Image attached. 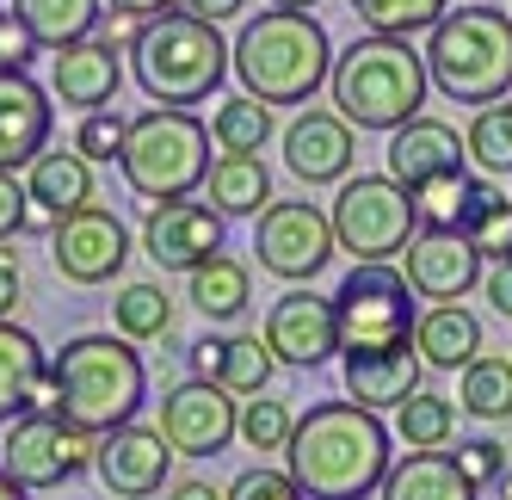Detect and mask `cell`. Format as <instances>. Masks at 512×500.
I'll use <instances>...</instances> for the list:
<instances>
[{
  "mask_svg": "<svg viewBox=\"0 0 512 500\" xmlns=\"http://www.w3.org/2000/svg\"><path fill=\"white\" fill-rule=\"evenodd\" d=\"M420 291L408 284V272H395L389 260H352V272L334 291V315H340V352H377V346H401L414 340L420 321Z\"/></svg>",
  "mask_w": 512,
  "mask_h": 500,
  "instance_id": "cell-9",
  "label": "cell"
},
{
  "mask_svg": "<svg viewBox=\"0 0 512 500\" xmlns=\"http://www.w3.org/2000/svg\"><path fill=\"white\" fill-rule=\"evenodd\" d=\"M192 371L223 383L229 396H260L272 383V371H278V359H272L266 334H204L192 346Z\"/></svg>",
  "mask_w": 512,
  "mask_h": 500,
  "instance_id": "cell-23",
  "label": "cell"
},
{
  "mask_svg": "<svg viewBox=\"0 0 512 500\" xmlns=\"http://www.w3.org/2000/svg\"><path fill=\"white\" fill-rule=\"evenodd\" d=\"M56 136V93L31 81V68L0 75V173L31 167Z\"/></svg>",
  "mask_w": 512,
  "mask_h": 500,
  "instance_id": "cell-19",
  "label": "cell"
},
{
  "mask_svg": "<svg viewBox=\"0 0 512 500\" xmlns=\"http://www.w3.org/2000/svg\"><path fill=\"white\" fill-rule=\"evenodd\" d=\"M457 408L469 420H512V359L506 352H475L457 377Z\"/></svg>",
  "mask_w": 512,
  "mask_h": 500,
  "instance_id": "cell-31",
  "label": "cell"
},
{
  "mask_svg": "<svg viewBox=\"0 0 512 500\" xmlns=\"http://www.w3.org/2000/svg\"><path fill=\"white\" fill-rule=\"evenodd\" d=\"M235 426H241V402L229 396L223 383L192 377L161 396V433L179 457H216L235 445Z\"/></svg>",
  "mask_w": 512,
  "mask_h": 500,
  "instance_id": "cell-13",
  "label": "cell"
},
{
  "mask_svg": "<svg viewBox=\"0 0 512 500\" xmlns=\"http://www.w3.org/2000/svg\"><path fill=\"white\" fill-rule=\"evenodd\" d=\"M334 254H340L334 217L315 198H272L253 217V260H260V272H272L284 284H309Z\"/></svg>",
  "mask_w": 512,
  "mask_h": 500,
  "instance_id": "cell-11",
  "label": "cell"
},
{
  "mask_svg": "<svg viewBox=\"0 0 512 500\" xmlns=\"http://www.w3.org/2000/svg\"><path fill=\"white\" fill-rule=\"evenodd\" d=\"M426 75L457 105H488L512 93V13L494 0H463L426 31Z\"/></svg>",
  "mask_w": 512,
  "mask_h": 500,
  "instance_id": "cell-6",
  "label": "cell"
},
{
  "mask_svg": "<svg viewBox=\"0 0 512 500\" xmlns=\"http://www.w3.org/2000/svg\"><path fill=\"white\" fill-rule=\"evenodd\" d=\"M93 433L75 420H62L50 408H31L19 420H7V439H0V463H7V476L25 482L31 494H50L62 482H75L93 470Z\"/></svg>",
  "mask_w": 512,
  "mask_h": 500,
  "instance_id": "cell-10",
  "label": "cell"
},
{
  "mask_svg": "<svg viewBox=\"0 0 512 500\" xmlns=\"http://www.w3.org/2000/svg\"><path fill=\"white\" fill-rule=\"evenodd\" d=\"M334 241L352 260H395L408 254V241L420 235V198L414 186H401L395 173H352L340 180L334 198Z\"/></svg>",
  "mask_w": 512,
  "mask_h": 500,
  "instance_id": "cell-8",
  "label": "cell"
},
{
  "mask_svg": "<svg viewBox=\"0 0 512 500\" xmlns=\"http://www.w3.org/2000/svg\"><path fill=\"white\" fill-rule=\"evenodd\" d=\"M482 297L494 303V315H506V321H512V254H506V260H494V266L482 272Z\"/></svg>",
  "mask_w": 512,
  "mask_h": 500,
  "instance_id": "cell-45",
  "label": "cell"
},
{
  "mask_svg": "<svg viewBox=\"0 0 512 500\" xmlns=\"http://www.w3.org/2000/svg\"><path fill=\"white\" fill-rule=\"evenodd\" d=\"M482 488H475L463 470L451 445L445 451H408L401 463H389V476L377 488V500H475Z\"/></svg>",
  "mask_w": 512,
  "mask_h": 500,
  "instance_id": "cell-25",
  "label": "cell"
},
{
  "mask_svg": "<svg viewBox=\"0 0 512 500\" xmlns=\"http://www.w3.org/2000/svg\"><path fill=\"white\" fill-rule=\"evenodd\" d=\"M457 229L482 247V260H506L512 254V198L494 192V186H475V198H469Z\"/></svg>",
  "mask_w": 512,
  "mask_h": 500,
  "instance_id": "cell-37",
  "label": "cell"
},
{
  "mask_svg": "<svg viewBox=\"0 0 512 500\" xmlns=\"http://www.w3.org/2000/svg\"><path fill=\"white\" fill-rule=\"evenodd\" d=\"M0 500H31V488H25V482H13V476H7V463H0Z\"/></svg>",
  "mask_w": 512,
  "mask_h": 500,
  "instance_id": "cell-50",
  "label": "cell"
},
{
  "mask_svg": "<svg viewBox=\"0 0 512 500\" xmlns=\"http://www.w3.org/2000/svg\"><path fill=\"white\" fill-rule=\"evenodd\" d=\"M494 488H500V500H512V470H500V482H494Z\"/></svg>",
  "mask_w": 512,
  "mask_h": 500,
  "instance_id": "cell-52",
  "label": "cell"
},
{
  "mask_svg": "<svg viewBox=\"0 0 512 500\" xmlns=\"http://www.w3.org/2000/svg\"><path fill=\"white\" fill-rule=\"evenodd\" d=\"M149 402V365L130 334H75L50 359V414L87 426V433H112L136 420Z\"/></svg>",
  "mask_w": 512,
  "mask_h": 500,
  "instance_id": "cell-2",
  "label": "cell"
},
{
  "mask_svg": "<svg viewBox=\"0 0 512 500\" xmlns=\"http://www.w3.org/2000/svg\"><path fill=\"white\" fill-rule=\"evenodd\" d=\"M358 13L364 31H389V38H414V31H432L451 13V0H346Z\"/></svg>",
  "mask_w": 512,
  "mask_h": 500,
  "instance_id": "cell-36",
  "label": "cell"
},
{
  "mask_svg": "<svg viewBox=\"0 0 512 500\" xmlns=\"http://www.w3.org/2000/svg\"><path fill=\"white\" fill-rule=\"evenodd\" d=\"M167 500H229L223 488H210L204 476H179L173 488H167Z\"/></svg>",
  "mask_w": 512,
  "mask_h": 500,
  "instance_id": "cell-48",
  "label": "cell"
},
{
  "mask_svg": "<svg viewBox=\"0 0 512 500\" xmlns=\"http://www.w3.org/2000/svg\"><path fill=\"white\" fill-rule=\"evenodd\" d=\"M266 346L272 359L290 365V371H315L327 359H340V315H334V297H315V291H284L272 309H266Z\"/></svg>",
  "mask_w": 512,
  "mask_h": 500,
  "instance_id": "cell-16",
  "label": "cell"
},
{
  "mask_svg": "<svg viewBox=\"0 0 512 500\" xmlns=\"http://www.w3.org/2000/svg\"><path fill=\"white\" fill-rule=\"evenodd\" d=\"M451 457H457V470H463L475 488H494L500 470H506V445H500V439H457Z\"/></svg>",
  "mask_w": 512,
  "mask_h": 500,
  "instance_id": "cell-42",
  "label": "cell"
},
{
  "mask_svg": "<svg viewBox=\"0 0 512 500\" xmlns=\"http://www.w3.org/2000/svg\"><path fill=\"white\" fill-rule=\"evenodd\" d=\"M395 439L408 451H445L457 439V408L445 396H426V389H414L408 402L395 408Z\"/></svg>",
  "mask_w": 512,
  "mask_h": 500,
  "instance_id": "cell-33",
  "label": "cell"
},
{
  "mask_svg": "<svg viewBox=\"0 0 512 500\" xmlns=\"http://www.w3.org/2000/svg\"><path fill=\"white\" fill-rule=\"evenodd\" d=\"M118 19H161V13H179L186 0H105Z\"/></svg>",
  "mask_w": 512,
  "mask_h": 500,
  "instance_id": "cell-46",
  "label": "cell"
},
{
  "mask_svg": "<svg viewBox=\"0 0 512 500\" xmlns=\"http://www.w3.org/2000/svg\"><path fill=\"white\" fill-rule=\"evenodd\" d=\"M327 93H334V112L352 130L389 136L408 118H420V105L432 93L426 50H408V38H389V31H364L346 50H334Z\"/></svg>",
  "mask_w": 512,
  "mask_h": 500,
  "instance_id": "cell-3",
  "label": "cell"
},
{
  "mask_svg": "<svg viewBox=\"0 0 512 500\" xmlns=\"http://www.w3.org/2000/svg\"><path fill=\"white\" fill-rule=\"evenodd\" d=\"M223 210L204 198H161L142 217V254H149L161 272H192L210 254H223Z\"/></svg>",
  "mask_w": 512,
  "mask_h": 500,
  "instance_id": "cell-14",
  "label": "cell"
},
{
  "mask_svg": "<svg viewBox=\"0 0 512 500\" xmlns=\"http://www.w3.org/2000/svg\"><path fill=\"white\" fill-rule=\"evenodd\" d=\"M247 7V0H186V13H198V19H210V25H223V19H235Z\"/></svg>",
  "mask_w": 512,
  "mask_h": 500,
  "instance_id": "cell-49",
  "label": "cell"
},
{
  "mask_svg": "<svg viewBox=\"0 0 512 500\" xmlns=\"http://www.w3.org/2000/svg\"><path fill=\"white\" fill-rule=\"evenodd\" d=\"M173 445L161 426H142V420H124L112 433H99L93 445V470L105 482V494H124V500H155L173 476Z\"/></svg>",
  "mask_w": 512,
  "mask_h": 500,
  "instance_id": "cell-15",
  "label": "cell"
},
{
  "mask_svg": "<svg viewBox=\"0 0 512 500\" xmlns=\"http://www.w3.org/2000/svg\"><path fill=\"white\" fill-rule=\"evenodd\" d=\"M414 198H420V229H457L469 198H475V180L469 173H438V180H426Z\"/></svg>",
  "mask_w": 512,
  "mask_h": 500,
  "instance_id": "cell-39",
  "label": "cell"
},
{
  "mask_svg": "<svg viewBox=\"0 0 512 500\" xmlns=\"http://www.w3.org/2000/svg\"><path fill=\"white\" fill-rule=\"evenodd\" d=\"M112 328L130 334V340H161L173 328V297L161 284H124L112 297Z\"/></svg>",
  "mask_w": 512,
  "mask_h": 500,
  "instance_id": "cell-35",
  "label": "cell"
},
{
  "mask_svg": "<svg viewBox=\"0 0 512 500\" xmlns=\"http://www.w3.org/2000/svg\"><path fill=\"white\" fill-rule=\"evenodd\" d=\"M25 192H31V210L44 217H68V210L93 204V161L81 149H44L38 161L25 167Z\"/></svg>",
  "mask_w": 512,
  "mask_h": 500,
  "instance_id": "cell-24",
  "label": "cell"
},
{
  "mask_svg": "<svg viewBox=\"0 0 512 500\" xmlns=\"http://www.w3.org/2000/svg\"><path fill=\"white\" fill-rule=\"evenodd\" d=\"M488 260L463 229H420L408 241V284L432 303H463L482 284Z\"/></svg>",
  "mask_w": 512,
  "mask_h": 500,
  "instance_id": "cell-18",
  "label": "cell"
},
{
  "mask_svg": "<svg viewBox=\"0 0 512 500\" xmlns=\"http://www.w3.org/2000/svg\"><path fill=\"white\" fill-rule=\"evenodd\" d=\"M414 346H420L426 371H463L475 352H482V321L463 303H432L414 321Z\"/></svg>",
  "mask_w": 512,
  "mask_h": 500,
  "instance_id": "cell-27",
  "label": "cell"
},
{
  "mask_svg": "<svg viewBox=\"0 0 512 500\" xmlns=\"http://www.w3.org/2000/svg\"><path fill=\"white\" fill-rule=\"evenodd\" d=\"M463 161H469V142L445 118H408L401 130H389V173L414 192L438 173H463Z\"/></svg>",
  "mask_w": 512,
  "mask_h": 500,
  "instance_id": "cell-22",
  "label": "cell"
},
{
  "mask_svg": "<svg viewBox=\"0 0 512 500\" xmlns=\"http://www.w3.org/2000/svg\"><path fill=\"white\" fill-rule=\"evenodd\" d=\"M210 136H216V149H229V155H260L266 142H272V105L266 99H223L210 112Z\"/></svg>",
  "mask_w": 512,
  "mask_h": 500,
  "instance_id": "cell-32",
  "label": "cell"
},
{
  "mask_svg": "<svg viewBox=\"0 0 512 500\" xmlns=\"http://www.w3.org/2000/svg\"><path fill=\"white\" fill-rule=\"evenodd\" d=\"M290 433H297V414H290V402L266 396V389L241 402V426H235V439H241L247 451H284V445H290Z\"/></svg>",
  "mask_w": 512,
  "mask_h": 500,
  "instance_id": "cell-38",
  "label": "cell"
},
{
  "mask_svg": "<svg viewBox=\"0 0 512 500\" xmlns=\"http://www.w3.org/2000/svg\"><path fill=\"white\" fill-rule=\"evenodd\" d=\"M223 494H229V500H309L297 476H290V470H266V463H253V470H241V476H235Z\"/></svg>",
  "mask_w": 512,
  "mask_h": 500,
  "instance_id": "cell-41",
  "label": "cell"
},
{
  "mask_svg": "<svg viewBox=\"0 0 512 500\" xmlns=\"http://www.w3.org/2000/svg\"><path fill=\"white\" fill-rule=\"evenodd\" d=\"M186 297L204 321H241L247 303H253V272L229 254H210L204 266L186 272Z\"/></svg>",
  "mask_w": 512,
  "mask_h": 500,
  "instance_id": "cell-28",
  "label": "cell"
},
{
  "mask_svg": "<svg viewBox=\"0 0 512 500\" xmlns=\"http://www.w3.org/2000/svg\"><path fill=\"white\" fill-rule=\"evenodd\" d=\"M463 142H469V161L482 167V173H512V99L475 105Z\"/></svg>",
  "mask_w": 512,
  "mask_h": 500,
  "instance_id": "cell-34",
  "label": "cell"
},
{
  "mask_svg": "<svg viewBox=\"0 0 512 500\" xmlns=\"http://www.w3.org/2000/svg\"><path fill=\"white\" fill-rule=\"evenodd\" d=\"M340 365H346V396L364 402V408H401L420 389V346L414 340H401V346H377V352H340Z\"/></svg>",
  "mask_w": 512,
  "mask_h": 500,
  "instance_id": "cell-21",
  "label": "cell"
},
{
  "mask_svg": "<svg viewBox=\"0 0 512 500\" xmlns=\"http://www.w3.org/2000/svg\"><path fill=\"white\" fill-rule=\"evenodd\" d=\"M266 7H290V13H315V0H266Z\"/></svg>",
  "mask_w": 512,
  "mask_h": 500,
  "instance_id": "cell-51",
  "label": "cell"
},
{
  "mask_svg": "<svg viewBox=\"0 0 512 500\" xmlns=\"http://www.w3.org/2000/svg\"><path fill=\"white\" fill-rule=\"evenodd\" d=\"M395 426L377 420L364 402H315L297 414V433L284 445V470L303 482L309 500H371L395 463Z\"/></svg>",
  "mask_w": 512,
  "mask_h": 500,
  "instance_id": "cell-1",
  "label": "cell"
},
{
  "mask_svg": "<svg viewBox=\"0 0 512 500\" xmlns=\"http://www.w3.org/2000/svg\"><path fill=\"white\" fill-rule=\"evenodd\" d=\"M50 260L68 284H112L130 260V229L112 217L105 204H81L68 217L50 223Z\"/></svg>",
  "mask_w": 512,
  "mask_h": 500,
  "instance_id": "cell-12",
  "label": "cell"
},
{
  "mask_svg": "<svg viewBox=\"0 0 512 500\" xmlns=\"http://www.w3.org/2000/svg\"><path fill=\"white\" fill-rule=\"evenodd\" d=\"M13 13L38 38V50H62L75 38H93V25L105 13V0H13Z\"/></svg>",
  "mask_w": 512,
  "mask_h": 500,
  "instance_id": "cell-30",
  "label": "cell"
},
{
  "mask_svg": "<svg viewBox=\"0 0 512 500\" xmlns=\"http://www.w3.org/2000/svg\"><path fill=\"white\" fill-rule=\"evenodd\" d=\"M50 93L75 112H99V105L118 99V81H124V62H118V44L112 38H75L50 50Z\"/></svg>",
  "mask_w": 512,
  "mask_h": 500,
  "instance_id": "cell-20",
  "label": "cell"
},
{
  "mask_svg": "<svg viewBox=\"0 0 512 500\" xmlns=\"http://www.w3.org/2000/svg\"><path fill=\"white\" fill-rule=\"evenodd\" d=\"M210 124L192 118V105H149V112L130 118V136H124V155H118V173L136 198H192L204 180H210Z\"/></svg>",
  "mask_w": 512,
  "mask_h": 500,
  "instance_id": "cell-7",
  "label": "cell"
},
{
  "mask_svg": "<svg viewBox=\"0 0 512 500\" xmlns=\"http://www.w3.org/2000/svg\"><path fill=\"white\" fill-rule=\"evenodd\" d=\"M13 303H19V260L0 247V321H13Z\"/></svg>",
  "mask_w": 512,
  "mask_h": 500,
  "instance_id": "cell-47",
  "label": "cell"
},
{
  "mask_svg": "<svg viewBox=\"0 0 512 500\" xmlns=\"http://www.w3.org/2000/svg\"><path fill=\"white\" fill-rule=\"evenodd\" d=\"M352 161H358V130L340 112H297L284 124V167L297 173L303 186H340L352 180Z\"/></svg>",
  "mask_w": 512,
  "mask_h": 500,
  "instance_id": "cell-17",
  "label": "cell"
},
{
  "mask_svg": "<svg viewBox=\"0 0 512 500\" xmlns=\"http://www.w3.org/2000/svg\"><path fill=\"white\" fill-rule=\"evenodd\" d=\"M44 377H50V352L38 346V334L0 321V426L38 408Z\"/></svg>",
  "mask_w": 512,
  "mask_h": 500,
  "instance_id": "cell-26",
  "label": "cell"
},
{
  "mask_svg": "<svg viewBox=\"0 0 512 500\" xmlns=\"http://www.w3.org/2000/svg\"><path fill=\"white\" fill-rule=\"evenodd\" d=\"M235 50V81L241 93L266 99V105H309L327 75H334V38L315 13H290V7H266L260 19L241 25Z\"/></svg>",
  "mask_w": 512,
  "mask_h": 500,
  "instance_id": "cell-4",
  "label": "cell"
},
{
  "mask_svg": "<svg viewBox=\"0 0 512 500\" xmlns=\"http://www.w3.org/2000/svg\"><path fill=\"white\" fill-rule=\"evenodd\" d=\"M124 136H130V118H118L112 105H99V112H81L75 149L99 167V161H118V155H124Z\"/></svg>",
  "mask_w": 512,
  "mask_h": 500,
  "instance_id": "cell-40",
  "label": "cell"
},
{
  "mask_svg": "<svg viewBox=\"0 0 512 500\" xmlns=\"http://www.w3.org/2000/svg\"><path fill=\"white\" fill-rule=\"evenodd\" d=\"M25 217H31L25 180H19V173H0V241H13V235L25 229Z\"/></svg>",
  "mask_w": 512,
  "mask_h": 500,
  "instance_id": "cell-44",
  "label": "cell"
},
{
  "mask_svg": "<svg viewBox=\"0 0 512 500\" xmlns=\"http://www.w3.org/2000/svg\"><path fill=\"white\" fill-rule=\"evenodd\" d=\"M210 204L223 210V217H260V210L272 204V173L260 155H216L210 161V180H204Z\"/></svg>",
  "mask_w": 512,
  "mask_h": 500,
  "instance_id": "cell-29",
  "label": "cell"
},
{
  "mask_svg": "<svg viewBox=\"0 0 512 500\" xmlns=\"http://www.w3.org/2000/svg\"><path fill=\"white\" fill-rule=\"evenodd\" d=\"M31 56H38V38L25 31V19L19 13H0V75L31 68Z\"/></svg>",
  "mask_w": 512,
  "mask_h": 500,
  "instance_id": "cell-43",
  "label": "cell"
},
{
  "mask_svg": "<svg viewBox=\"0 0 512 500\" xmlns=\"http://www.w3.org/2000/svg\"><path fill=\"white\" fill-rule=\"evenodd\" d=\"M229 68H235V50L223 44V31L198 13H186V7L142 19L136 38H130V75L155 105L216 99V87L229 81Z\"/></svg>",
  "mask_w": 512,
  "mask_h": 500,
  "instance_id": "cell-5",
  "label": "cell"
}]
</instances>
